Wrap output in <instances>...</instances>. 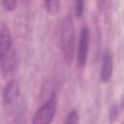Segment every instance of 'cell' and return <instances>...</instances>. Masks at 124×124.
<instances>
[{"instance_id": "obj_1", "label": "cell", "mask_w": 124, "mask_h": 124, "mask_svg": "<svg viewBox=\"0 0 124 124\" xmlns=\"http://www.w3.org/2000/svg\"><path fill=\"white\" fill-rule=\"evenodd\" d=\"M0 65L2 72L6 75L13 72L16 65L11 31L4 21H0Z\"/></svg>"}, {"instance_id": "obj_2", "label": "cell", "mask_w": 124, "mask_h": 124, "mask_svg": "<svg viewBox=\"0 0 124 124\" xmlns=\"http://www.w3.org/2000/svg\"><path fill=\"white\" fill-rule=\"evenodd\" d=\"M75 25L72 16H66L60 26V47L63 58L67 64H71L75 52Z\"/></svg>"}, {"instance_id": "obj_3", "label": "cell", "mask_w": 124, "mask_h": 124, "mask_svg": "<svg viewBox=\"0 0 124 124\" xmlns=\"http://www.w3.org/2000/svg\"><path fill=\"white\" fill-rule=\"evenodd\" d=\"M56 94L52 93L34 114L31 124H50L56 110Z\"/></svg>"}, {"instance_id": "obj_4", "label": "cell", "mask_w": 124, "mask_h": 124, "mask_svg": "<svg viewBox=\"0 0 124 124\" xmlns=\"http://www.w3.org/2000/svg\"><path fill=\"white\" fill-rule=\"evenodd\" d=\"M88 49H89V29L86 26H84L80 31L79 41L78 46L77 61H78V66L79 68H83L87 61Z\"/></svg>"}, {"instance_id": "obj_5", "label": "cell", "mask_w": 124, "mask_h": 124, "mask_svg": "<svg viewBox=\"0 0 124 124\" xmlns=\"http://www.w3.org/2000/svg\"><path fill=\"white\" fill-rule=\"evenodd\" d=\"M19 84L18 81L16 79H11L5 85L3 90V101L5 105L13 104L19 96Z\"/></svg>"}, {"instance_id": "obj_6", "label": "cell", "mask_w": 124, "mask_h": 124, "mask_svg": "<svg viewBox=\"0 0 124 124\" xmlns=\"http://www.w3.org/2000/svg\"><path fill=\"white\" fill-rule=\"evenodd\" d=\"M112 71H113V59H112V55L111 52L107 49L104 52L103 58H102V68H101V79L104 82H107L110 79L111 75H112Z\"/></svg>"}, {"instance_id": "obj_7", "label": "cell", "mask_w": 124, "mask_h": 124, "mask_svg": "<svg viewBox=\"0 0 124 124\" xmlns=\"http://www.w3.org/2000/svg\"><path fill=\"white\" fill-rule=\"evenodd\" d=\"M78 112L76 109H73L68 113L64 124H78Z\"/></svg>"}, {"instance_id": "obj_8", "label": "cell", "mask_w": 124, "mask_h": 124, "mask_svg": "<svg viewBox=\"0 0 124 124\" xmlns=\"http://www.w3.org/2000/svg\"><path fill=\"white\" fill-rule=\"evenodd\" d=\"M44 4H45L46 9L49 13H51V14H55V13L59 10V1H57V0L46 1Z\"/></svg>"}, {"instance_id": "obj_9", "label": "cell", "mask_w": 124, "mask_h": 124, "mask_svg": "<svg viewBox=\"0 0 124 124\" xmlns=\"http://www.w3.org/2000/svg\"><path fill=\"white\" fill-rule=\"evenodd\" d=\"M83 7H84L83 1H76L75 2V14L78 17L81 16V15L83 14Z\"/></svg>"}, {"instance_id": "obj_10", "label": "cell", "mask_w": 124, "mask_h": 124, "mask_svg": "<svg viewBox=\"0 0 124 124\" xmlns=\"http://www.w3.org/2000/svg\"><path fill=\"white\" fill-rule=\"evenodd\" d=\"M2 6L8 10V11H12V10H15L16 7V1H14V0H7V1H3L2 2Z\"/></svg>"}]
</instances>
